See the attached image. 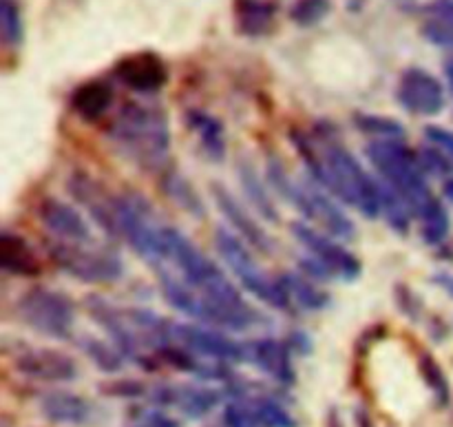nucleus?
Here are the masks:
<instances>
[{"mask_svg": "<svg viewBox=\"0 0 453 427\" xmlns=\"http://www.w3.org/2000/svg\"><path fill=\"white\" fill-rule=\"evenodd\" d=\"M162 264L155 270H171L177 279L193 288L195 292L211 301L226 317L228 330H250L265 322L246 299L242 291L230 282L228 275L221 270L199 246H195L181 230L164 226L162 233Z\"/></svg>", "mask_w": 453, "mask_h": 427, "instance_id": "nucleus-1", "label": "nucleus"}, {"mask_svg": "<svg viewBox=\"0 0 453 427\" xmlns=\"http://www.w3.org/2000/svg\"><path fill=\"white\" fill-rule=\"evenodd\" d=\"M295 144L303 158L310 177L319 186L357 208L363 217L380 215V184L361 167L339 137L326 131L317 136H296Z\"/></svg>", "mask_w": 453, "mask_h": 427, "instance_id": "nucleus-2", "label": "nucleus"}, {"mask_svg": "<svg viewBox=\"0 0 453 427\" xmlns=\"http://www.w3.org/2000/svg\"><path fill=\"white\" fill-rule=\"evenodd\" d=\"M106 133L133 164L146 171H164L171 153V124L162 106L127 102L111 120Z\"/></svg>", "mask_w": 453, "mask_h": 427, "instance_id": "nucleus-3", "label": "nucleus"}, {"mask_svg": "<svg viewBox=\"0 0 453 427\" xmlns=\"http://www.w3.org/2000/svg\"><path fill=\"white\" fill-rule=\"evenodd\" d=\"M367 159L372 167L376 168L383 182L392 186L407 204H410L411 213L423 215L429 208V204L436 199L427 184V173H425L420 158L411 153L410 146L403 140H372L365 146Z\"/></svg>", "mask_w": 453, "mask_h": 427, "instance_id": "nucleus-4", "label": "nucleus"}, {"mask_svg": "<svg viewBox=\"0 0 453 427\" xmlns=\"http://www.w3.org/2000/svg\"><path fill=\"white\" fill-rule=\"evenodd\" d=\"M268 180L281 193V198L295 204L296 211L303 213L314 226H319V230L332 235L334 239H352L357 235L354 221L334 202V195L327 193L314 180H295V177L288 175L286 167L277 158L268 162Z\"/></svg>", "mask_w": 453, "mask_h": 427, "instance_id": "nucleus-5", "label": "nucleus"}, {"mask_svg": "<svg viewBox=\"0 0 453 427\" xmlns=\"http://www.w3.org/2000/svg\"><path fill=\"white\" fill-rule=\"evenodd\" d=\"M215 248L221 260H224V264L230 268V273L239 279V283L250 295H255L257 299H261L264 304L273 306L277 310H288V313L295 310L281 279L268 277L261 270V266L252 257V248L237 233L219 226L215 230Z\"/></svg>", "mask_w": 453, "mask_h": 427, "instance_id": "nucleus-6", "label": "nucleus"}, {"mask_svg": "<svg viewBox=\"0 0 453 427\" xmlns=\"http://www.w3.org/2000/svg\"><path fill=\"white\" fill-rule=\"evenodd\" d=\"M49 257L69 277L84 283H113L124 275L122 260L115 251L88 242L49 239Z\"/></svg>", "mask_w": 453, "mask_h": 427, "instance_id": "nucleus-7", "label": "nucleus"}, {"mask_svg": "<svg viewBox=\"0 0 453 427\" xmlns=\"http://www.w3.org/2000/svg\"><path fill=\"white\" fill-rule=\"evenodd\" d=\"M18 314L31 330L49 339H71L75 326V306L62 291L34 286L18 301Z\"/></svg>", "mask_w": 453, "mask_h": 427, "instance_id": "nucleus-8", "label": "nucleus"}, {"mask_svg": "<svg viewBox=\"0 0 453 427\" xmlns=\"http://www.w3.org/2000/svg\"><path fill=\"white\" fill-rule=\"evenodd\" d=\"M224 332L203 323H173L171 339L173 344L190 350L206 361L224 363V366L248 361L246 344H239Z\"/></svg>", "mask_w": 453, "mask_h": 427, "instance_id": "nucleus-9", "label": "nucleus"}, {"mask_svg": "<svg viewBox=\"0 0 453 427\" xmlns=\"http://www.w3.org/2000/svg\"><path fill=\"white\" fill-rule=\"evenodd\" d=\"M292 235L308 251L310 257H314L319 264L330 270L332 277L343 279V282H357L361 275V261L343 244H339V239L310 224H301V221L292 224Z\"/></svg>", "mask_w": 453, "mask_h": 427, "instance_id": "nucleus-10", "label": "nucleus"}, {"mask_svg": "<svg viewBox=\"0 0 453 427\" xmlns=\"http://www.w3.org/2000/svg\"><path fill=\"white\" fill-rule=\"evenodd\" d=\"M396 100L410 113L432 118L445 109V87L427 69L410 66L403 71L398 80Z\"/></svg>", "mask_w": 453, "mask_h": 427, "instance_id": "nucleus-11", "label": "nucleus"}, {"mask_svg": "<svg viewBox=\"0 0 453 427\" xmlns=\"http://www.w3.org/2000/svg\"><path fill=\"white\" fill-rule=\"evenodd\" d=\"M149 399L155 408H171L188 419H202L219 406L224 394L206 385L162 384L150 390Z\"/></svg>", "mask_w": 453, "mask_h": 427, "instance_id": "nucleus-12", "label": "nucleus"}, {"mask_svg": "<svg viewBox=\"0 0 453 427\" xmlns=\"http://www.w3.org/2000/svg\"><path fill=\"white\" fill-rule=\"evenodd\" d=\"M16 370L42 384H69L80 377V368L71 354L51 348H27L16 357Z\"/></svg>", "mask_w": 453, "mask_h": 427, "instance_id": "nucleus-13", "label": "nucleus"}, {"mask_svg": "<svg viewBox=\"0 0 453 427\" xmlns=\"http://www.w3.org/2000/svg\"><path fill=\"white\" fill-rule=\"evenodd\" d=\"M69 186V193L73 195L75 202L82 204L87 208V213L91 215V220L100 226L104 233H109L111 237L119 239L118 233V217H115V199L118 195L106 193L104 186L97 180H93L87 173L78 171L66 180Z\"/></svg>", "mask_w": 453, "mask_h": 427, "instance_id": "nucleus-14", "label": "nucleus"}, {"mask_svg": "<svg viewBox=\"0 0 453 427\" xmlns=\"http://www.w3.org/2000/svg\"><path fill=\"white\" fill-rule=\"evenodd\" d=\"M211 190L217 208H219L221 215H224L226 221L230 224V230L237 233L250 248L270 255V252L274 251V242L270 239V235L265 233V229H261V226L257 224L255 217L250 215V211H248V208L243 206L224 184H219V182H212Z\"/></svg>", "mask_w": 453, "mask_h": 427, "instance_id": "nucleus-15", "label": "nucleus"}, {"mask_svg": "<svg viewBox=\"0 0 453 427\" xmlns=\"http://www.w3.org/2000/svg\"><path fill=\"white\" fill-rule=\"evenodd\" d=\"M115 78L131 91L157 93L166 87L168 66L153 51L131 53L115 65Z\"/></svg>", "mask_w": 453, "mask_h": 427, "instance_id": "nucleus-16", "label": "nucleus"}, {"mask_svg": "<svg viewBox=\"0 0 453 427\" xmlns=\"http://www.w3.org/2000/svg\"><path fill=\"white\" fill-rule=\"evenodd\" d=\"M40 412L47 421L66 427H87L100 419V410L91 399L71 390H51L40 399Z\"/></svg>", "mask_w": 453, "mask_h": 427, "instance_id": "nucleus-17", "label": "nucleus"}, {"mask_svg": "<svg viewBox=\"0 0 453 427\" xmlns=\"http://www.w3.org/2000/svg\"><path fill=\"white\" fill-rule=\"evenodd\" d=\"M38 217L53 239L62 242H91V226L73 204L58 198H44Z\"/></svg>", "mask_w": 453, "mask_h": 427, "instance_id": "nucleus-18", "label": "nucleus"}, {"mask_svg": "<svg viewBox=\"0 0 453 427\" xmlns=\"http://www.w3.org/2000/svg\"><path fill=\"white\" fill-rule=\"evenodd\" d=\"M248 361L259 368L264 375L277 381L279 385H295L296 372L292 363V348L288 341L274 339V337H261V339L246 344Z\"/></svg>", "mask_w": 453, "mask_h": 427, "instance_id": "nucleus-19", "label": "nucleus"}, {"mask_svg": "<svg viewBox=\"0 0 453 427\" xmlns=\"http://www.w3.org/2000/svg\"><path fill=\"white\" fill-rule=\"evenodd\" d=\"M233 12L239 34L261 38L274 29L279 7L273 0H234Z\"/></svg>", "mask_w": 453, "mask_h": 427, "instance_id": "nucleus-20", "label": "nucleus"}, {"mask_svg": "<svg viewBox=\"0 0 453 427\" xmlns=\"http://www.w3.org/2000/svg\"><path fill=\"white\" fill-rule=\"evenodd\" d=\"M113 84L106 80H88L71 93V109L87 122H96L113 105Z\"/></svg>", "mask_w": 453, "mask_h": 427, "instance_id": "nucleus-21", "label": "nucleus"}, {"mask_svg": "<svg viewBox=\"0 0 453 427\" xmlns=\"http://www.w3.org/2000/svg\"><path fill=\"white\" fill-rule=\"evenodd\" d=\"M0 266L9 275H16V277H38L40 275V264L34 248L29 246V242L25 237L12 233V230H4L3 233Z\"/></svg>", "mask_w": 453, "mask_h": 427, "instance_id": "nucleus-22", "label": "nucleus"}, {"mask_svg": "<svg viewBox=\"0 0 453 427\" xmlns=\"http://www.w3.org/2000/svg\"><path fill=\"white\" fill-rule=\"evenodd\" d=\"M186 124L199 137V144L206 151L208 158L215 159V162H221L226 158V131L219 118L203 109H188L186 111Z\"/></svg>", "mask_w": 453, "mask_h": 427, "instance_id": "nucleus-23", "label": "nucleus"}, {"mask_svg": "<svg viewBox=\"0 0 453 427\" xmlns=\"http://www.w3.org/2000/svg\"><path fill=\"white\" fill-rule=\"evenodd\" d=\"M281 283L290 297L292 308L308 310V313H321L330 306V295L319 286V282L305 277L303 273H286L281 275Z\"/></svg>", "mask_w": 453, "mask_h": 427, "instance_id": "nucleus-24", "label": "nucleus"}, {"mask_svg": "<svg viewBox=\"0 0 453 427\" xmlns=\"http://www.w3.org/2000/svg\"><path fill=\"white\" fill-rule=\"evenodd\" d=\"M237 173H239V184H242L248 204H250V206L264 217V220L279 221L277 206H274L273 198H270L268 193V186H265V182L261 180L257 168L252 167L246 158H242L237 162Z\"/></svg>", "mask_w": 453, "mask_h": 427, "instance_id": "nucleus-25", "label": "nucleus"}, {"mask_svg": "<svg viewBox=\"0 0 453 427\" xmlns=\"http://www.w3.org/2000/svg\"><path fill=\"white\" fill-rule=\"evenodd\" d=\"M380 215H385L389 229L396 230L398 235L410 233L411 224V208L392 186L383 182L380 184Z\"/></svg>", "mask_w": 453, "mask_h": 427, "instance_id": "nucleus-26", "label": "nucleus"}, {"mask_svg": "<svg viewBox=\"0 0 453 427\" xmlns=\"http://www.w3.org/2000/svg\"><path fill=\"white\" fill-rule=\"evenodd\" d=\"M80 348L84 350V354L91 359L97 370L109 372V375H115V372L122 370L124 361H127V357L113 344H106V341L96 339V337H82L80 339Z\"/></svg>", "mask_w": 453, "mask_h": 427, "instance_id": "nucleus-27", "label": "nucleus"}, {"mask_svg": "<svg viewBox=\"0 0 453 427\" xmlns=\"http://www.w3.org/2000/svg\"><path fill=\"white\" fill-rule=\"evenodd\" d=\"M420 221H423V239L429 244V246H438V244L445 242L449 237L451 230V220L449 213H447L445 204L441 199H434L429 204L427 211L420 215Z\"/></svg>", "mask_w": 453, "mask_h": 427, "instance_id": "nucleus-28", "label": "nucleus"}, {"mask_svg": "<svg viewBox=\"0 0 453 427\" xmlns=\"http://www.w3.org/2000/svg\"><path fill=\"white\" fill-rule=\"evenodd\" d=\"M164 189H166L168 198L175 199L186 213H190L195 217H203L202 199H199V195L195 193L193 186H190V182L184 175H180V173H168L164 177Z\"/></svg>", "mask_w": 453, "mask_h": 427, "instance_id": "nucleus-29", "label": "nucleus"}, {"mask_svg": "<svg viewBox=\"0 0 453 427\" xmlns=\"http://www.w3.org/2000/svg\"><path fill=\"white\" fill-rule=\"evenodd\" d=\"M354 124L361 128L365 136L374 137V140H403L405 136V127L401 122H396L394 118H385V115H374V113H357Z\"/></svg>", "mask_w": 453, "mask_h": 427, "instance_id": "nucleus-30", "label": "nucleus"}, {"mask_svg": "<svg viewBox=\"0 0 453 427\" xmlns=\"http://www.w3.org/2000/svg\"><path fill=\"white\" fill-rule=\"evenodd\" d=\"M0 31L7 47H20L25 40V22L18 0H0Z\"/></svg>", "mask_w": 453, "mask_h": 427, "instance_id": "nucleus-31", "label": "nucleus"}, {"mask_svg": "<svg viewBox=\"0 0 453 427\" xmlns=\"http://www.w3.org/2000/svg\"><path fill=\"white\" fill-rule=\"evenodd\" d=\"M332 9V0H295L288 12L290 20L299 27H314L326 20Z\"/></svg>", "mask_w": 453, "mask_h": 427, "instance_id": "nucleus-32", "label": "nucleus"}, {"mask_svg": "<svg viewBox=\"0 0 453 427\" xmlns=\"http://www.w3.org/2000/svg\"><path fill=\"white\" fill-rule=\"evenodd\" d=\"M420 372H423L425 381H427V385L432 388L438 403H441V406H447V403H449V381H447L445 372L438 366L436 359L425 354V357L420 359Z\"/></svg>", "mask_w": 453, "mask_h": 427, "instance_id": "nucleus-33", "label": "nucleus"}, {"mask_svg": "<svg viewBox=\"0 0 453 427\" xmlns=\"http://www.w3.org/2000/svg\"><path fill=\"white\" fill-rule=\"evenodd\" d=\"M423 35L436 47L453 49V20L447 18L432 16L429 20H425L423 25Z\"/></svg>", "mask_w": 453, "mask_h": 427, "instance_id": "nucleus-34", "label": "nucleus"}, {"mask_svg": "<svg viewBox=\"0 0 453 427\" xmlns=\"http://www.w3.org/2000/svg\"><path fill=\"white\" fill-rule=\"evenodd\" d=\"M420 164H423L425 173H436V175H447V173L453 171V162L447 158L445 153H441L438 149L429 146L427 151L418 155Z\"/></svg>", "mask_w": 453, "mask_h": 427, "instance_id": "nucleus-35", "label": "nucleus"}, {"mask_svg": "<svg viewBox=\"0 0 453 427\" xmlns=\"http://www.w3.org/2000/svg\"><path fill=\"white\" fill-rule=\"evenodd\" d=\"M131 427H180V421L168 416L166 412H162L159 408H149V410H142L140 415L133 419Z\"/></svg>", "mask_w": 453, "mask_h": 427, "instance_id": "nucleus-36", "label": "nucleus"}, {"mask_svg": "<svg viewBox=\"0 0 453 427\" xmlns=\"http://www.w3.org/2000/svg\"><path fill=\"white\" fill-rule=\"evenodd\" d=\"M425 137H427L429 144H432L434 149H438L441 153H445L447 158L453 162V133L449 131V128L429 124V127H425Z\"/></svg>", "mask_w": 453, "mask_h": 427, "instance_id": "nucleus-37", "label": "nucleus"}, {"mask_svg": "<svg viewBox=\"0 0 453 427\" xmlns=\"http://www.w3.org/2000/svg\"><path fill=\"white\" fill-rule=\"evenodd\" d=\"M434 282H436L438 286L447 292V295L453 297V275L441 273V275H436V279H434Z\"/></svg>", "mask_w": 453, "mask_h": 427, "instance_id": "nucleus-38", "label": "nucleus"}, {"mask_svg": "<svg viewBox=\"0 0 453 427\" xmlns=\"http://www.w3.org/2000/svg\"><path fill=\"white\" fill-rule=\"evenodd\" d=\"M445 195L453 202V180H449V182H447V184H445Z\"/></svg>", "mask_w": 453, "mask_h": 427, "instance_id": "nucleus-39", "label": "nucleus"}, {"mask_svg": "<svg viewBox=\"0 0 453 427\" xmlns=\"http://www.w3.org/2000/svg\"><path fill=\"white\" fill-rule=\"evenodd\" d=\"M447 78H449V84H451V89H453V60L447 62Z\"/></svg>", "mask_w": 453, "mask_h": 427, "instance_id": "nucleus-40", "label": "nucleus"}]
</instances>
